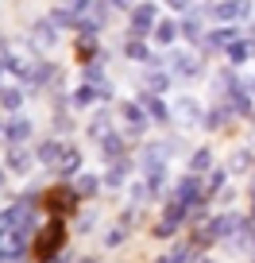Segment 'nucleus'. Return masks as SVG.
I'll return each mask as SVG.
<instances>
[{
    "label": "nucleus",
    "mask_w": 255,
    "mask_h": 263,
    "mask_svg": "<svg viewBox=\"0 0 255 263\" xmlns=\"http://www.w3.org/2000/svg\"><path fill=\"white\" fill-rule=\"evenodd\" d=\"M43 205H47L50 217H70L77 209V194L70 186H50L47 197H43Z\"/></svg>",
    "instance_id": "2"
},
{
    "label": "nucleus",
    "mask_w": 255,
    "mask_h": 263,
    "mask_svg": "<svg viewBox=\"0 0 255 263\" xmlns=\"http://www.w3.org/2000/svg\"><path fill=\"white\" fill-rule=\"evenodd\" d=\"M62 244H66V217H50V221L43 224V232L35 236V259L39 263L54 259V255L62 252Z\"/></svg>",
    "instance_id": "1"
}]
</instances>
